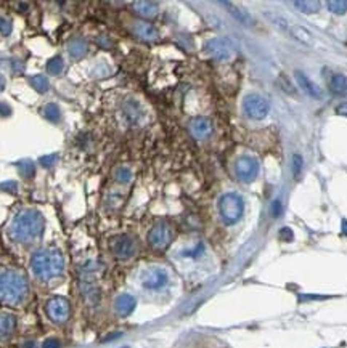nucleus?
Listing matches in <instances>:
<instances>
[{"label": "nucleus", "mask_w": 347, "mask_h": 348, "mask_svg": "<svg viewBox=\"0 0 347 348\" xmlns=\"http://www.w3.org/2000/svg\"><path fill=\"white\" fill-rule=\"evenodd\" d=\"M44 217L37 210H23L13 218L10 236L16 242H31L44 231Z\"/></svg>", "instance_id": "nucleus-1"}, {"label": "nucleus", "mask_w": 347, "mask_h": 348, "mask_svg": "<svg viewBox=\"0 0 347 348\" xmlns=\"http://www.w3.org/2000/svg\"><path fill=\"white\" fill-rule=\"evenodd\" d=\"M29 292L28 279L18 271L8 270L0 275V302L5 305L21 303Z\"/></svg>", "instance_id": "nucleus-2"}, {"label": "nucleus", "mask_w": 347, "mask_h": 348, "mask_svg": "<svg viewBox=\"0 0 347 348\" xmlns=\"http://www.w3.org/2000/svg\"><path fill=\"white\" fill-rule=\"evenodd\" d=\"M34 275L42 281H50L60 276L64 270V258L58 250H40L31 260Z\"/></svg>", "instance_id": "nucleus-3"}, {"label": "nucleus", "mask_w": 347, "mask_h": 348, "mask_svg": "<svg viewBox=\"0 0 347 348\" xmlns=\"http://www.w3.org/2000/svg\"><path fill=\"white\" fill-rule=\"evenodd\" d=\"M244 201L235 193H227L219 199V214L227 225H233L243 217Z\"/></svg>", "instance_id": "nucleus-4"}, {"label": "nucleus", "mask_w": 347, "mask_h": 348, "mask_svg": "<svg viewBox=\"0 0 347 348\" xmlns=\"http://www.w3.org/2000/svg\"><path fill=\"white\" fill-rule=\"evenodd\" d=\"M243 108L244 113H246L254 121H260V119L267 117L270 106L268 101L265 98H262L260 95H248L243 101Z\"/></svg>", "instance_id": "nucleus-5"}, {"label": "nucleus", "mask_w": 347, "mask_h": 348, "mask_svg": "<svg viewBox=\"0 0 347 348\" xmlns=\"http://www.w3.org/2000/svg\"><path fill=\"white\" fill-rule=\"evenodd\" d=\"M47 313L52 321L64 322L71 315V305L64 297H53L47 303Z\"/></svg>", "instance_id": "nucleus-6"}, {"label": "nucleus", "mask_w": 347, "mask_h": 348, "mask_svg": "<svg viewBox=\"0 0 347 348\" xmlns=\"http://www.w3.org/2000/svg\"><path fill=\"white\" fill-rule=\"evenodd\" d=\"M235 172H236V177H238L241 182L249 183L259 173V162L254 157L243 156V157H240L238 160H236Z\"/></svg>", "instance_id": "nucleus-7"}, {"label": "nucleus", "mask_w": 347, "mask_h": 348, "mask_svg": "<svg viewBox=\"0 0 347 348\" xmlns=\"http://www.w3.org/2000/svg\"><path fill=\"white\" fill-rule=\"evenodd\" d=\"M172 241V231L167 225H156L148 233V242L156 250H164Z\"/></svg>", "instance_id": "nucleus-8"}, {"label": "nucleus", "mask_w": 347, "mask_h": 348, "mask_svg": "<svg viewBox=\"0 0 347 348\" xmlns=\"http://www.w3.org/2000/svg\"><path fill=\"white\" fill-rule=\"evenodd\" d=\"M111 250L117 258L125 260V258H130L135 255L137 245H135V241L129 236H117L111 242Z\"/></svg>", "instance_id": "nucleus-9"}, {"label": "nucleus", "mask_w": 347, "mask_h": 348, "mask_svg": "<svg viewBox=\"0 0 347 348\" xmlns=\"http://www.w3.org/2000/svg\"><path fill=\"white\" fill-rule=\"evenodd\" d=\"M169 281L167 273L163 268H150L147 270L142 276V284L150 291H158L161 287H164Z\"/></svg>", "instance_id": "nucleus-10"}, {"label": "nucleus", "mask_w": 347, "mask_h": 348, "mask_svg": "<svg viewBox=\"0 0 347 348\" xmlns=\"http://www.w3.org/2000/svg\"><path fill=\"white\" fill-rule=\"evenodd\" d=\"M206 52L217 61H227L233 55V48L225 39H211L206 44Z\"/></svg>", "instance_id": "nucleus-11"}, {"label": "nucleus", "mask_w": 347, "mask_h": 348, "mask_svg": "<svg viewBox=\"0 0 347 348\" xmlns=\"http://www.w3.org/2000/svg\"><path fill=\"white\" fill-rule=\"evenodd\" d=\"M135 305H137V300H135V297L130 295V294H122L116 299L114 302V308H116V313L119 316H129L130 313L135 310Z\"/></svg>", "instance_id": "nucleus-12"}, {"label": "nucleus", "mask_w": 347, "mask_h": 348, "mask_svg": "<svg viewBox=\"0 0 347 348\" xmlns=\"http://www.w3.org/2000/svg\"><path fill=\"white\" fill-rule=\"evenodd\" d=\"M190 129L194 137L202 140V138H207L209 135L213 133V124H211V121L206 117H196V119H193Z\"/></svg>", "instance_id": "nucleus-13"}, {"label": "nucleus", "mask_w": 347, "mask_h": 348, "mask_svg": "<svg viewBox=\"0 0 347 348\" xmlns=\"http://www.w3.org/2000/svg\"><path fill=\"white\" fill-rule=\"evenodd\" d=\"M296 80H298V85H299L304 92H306L310 98L318 100V98L321 97L320 89H318V87L315 85V83L312 82L302 71H296Z\"/></svg>", "instance_id": "nucleus-14"}, {"label": "nucleus", "mask_w": 347, "mask_h": 348, "mask_svg": "<svg viewBox=\"0 0 347 348\" xmlns=\"http://www.w3.org/2000/svg\"><path fill=\"white\" fill-rule=\"evenodd\" d=\"M16 329V318L10 313H2L0 315V340L10 338Z\"/></svg>", "instance_id": "nucleus-15"}, {"label": "nucleus", "mask_w": 347, "mask_h": 348, "mask_svg": "<svg viewBox=\"0 0 347 348\" xmlns=\"http://www.w3.org/2000/svg\"><path fill=\"white\" fill-rule=\"evenodd\" d=\"M290 34L296 39L299 40L301 44H306V45H314V37H312V34L304 28V26H299V24H294V26H290Z\"/></svg>", "instance_id": "nucleus-16"}, {"label": "nucleus", "mask_w": 347, "mask_h": 348, "mask_svg": "<svg viewBox=\"0 0 347 348\" xmlns=\"http://www.w3.org/2000/svg\"><path fill=\"white\" fill-rule=\"evenodd\" d=\"M133 31H135V34H137L140 39H145V40H155V39H158V31L153 26H151V24H148L145 21H140V23L135 24Z\"/></svg>", "instance_id": "nucleus-17"}, {"label": "nucleus", "mask_w": 347, "mask_h": 348, "mask_svg": "<svg viewBox=\"0 0 347 348\" xmlns=\"http://www.w3.org/2000/svg\"><path fill=\"white\" fill-rule=\"evenodd\" d=\"M222 5L227 7V10L230 12V15L233 16L236 21H240L243 24H252V18L249 16V13L244 10V8H240V7L230 4V2H222Z\"/></svg>", "instance_id": "nucleus-18"}, {"label": "nucleus", "mask_w": 347, "mask_h": 348, "mask_svg": "<svg viewBox=\"0 0 347 348\" xmlns=\"http://www.w3.org/2000/svg\"><path fill=\"white\" fill-rule=\"evenodd\" d=\"M133 8L143 18H153L158 13V5L155 2H135Z\"/></svg>", "instance_id": "nucleus-19"}, {"label": "nucleus", "mask_w": 347, "mask_h": 348, "mask_svg": "<svg viewBox=\"0 0 347 348\" xmlns=\"http://www.w3.org/2000/svg\"><path fill=\"white\" fill-rule=\"evenodd\" d=\"M294 7L302 13L312 15L320 10V2H317V0H296Z\"/></svg>", "instance_id": "nucleus-20"}, {"label": "nucleus", "mask_w": 347, "mask_h": 348, "mask_svg": "<svg viewBox=\"0 0 347 348\" xmlns=\"http://www.w3.org/2000/svg\"><path fill=\"white\" fill-rule=\"evenodd\" d=\"M70 53L74 58H82L87 53V44L82 39H74L70 44Z\"/></svg>", "instance_id": "nucleus-21"}, {"label": "nucleus", "mask_w": 347, "mask_h": 348, "mask_svg": "<svg viewBox=\"0 0 347 348\" xmlns=\"http://www.w3.org/2000/svg\"><path fill=\"white\" fill-rule=\"evenodd\" d=\"M329 85H331V90L334 93L341 95V93H344L347 90V79L344 77L342 74H336V75H333V79H331V82H329Z\"/></svg>", "instance_id": "nucleus-22"}, {"label": "nucleus", "mask_w": 347, "mask_h": 348, "mask_svg": "<svg viewBox=\"0 0 347 348\" xmlns=\"http://www.w3.org/2000/svg\"><path fill=\"white\" fill-rule=\"evenodd\" d=\"M326 7L334 15L347 13V0H329V2H326Z\"/></svg>", "instance_id": "nucleus-23"}, {"label": "nucleus", "mask_w": 347, "mask_h": 348, "mask_svg": "<svg viewBox=\"0 0 347 348\" xmlns=\"http://www.w3.org/2000/svg\"><path fill=\"white\" fill-rule=\"evenodd\" d=\"M63 67H64L63 59L56 56V58H52L47 63V72H50V74H60L63 71Z\"/></svg>", "instance_id": "nucleus-24"}, {"label": "nucleus", "mask_w": 347, "mask_h": 348, "mask_svg": "<svg viewBox=\"0 0 347 348\" xmlns=\"http://www.w3.org/2000/svg\"><path fill=\"white\" fill-rule=\"evenodd\" d=\"M44 111H45V117L48 119V121H52V122H58L60 121V116H61V113H60V108H58L56 105H47L45 108H44Z\"/></svg>", "instance_id": "nucleus-25"}, {"label": "nucleus", "mask_w": 347, "mask_h": 348, "mask_svg": "<svg viewBox=\"0 0 347 348\" xmlns=\"http://www.w3.org/2000/svg\"><path fill=\"white\" fill-rule=\"evenodd\" d=\"M31 82H32L34 89H36L37 92H40V93H44V92L48 90V80H47L45 75H36V77L31 79Z\"/></svg>", "instance_id": "nucleus-26"}, {"label": "nucleus", "mask_w": 347, "mask_h": 348, "mask_svg": "<svg viewBox=\"0 0 347 348\" xmlns=\"http://www.w3.org/2000/svg\"><path fill=\"white\" fill-rule=\"evenodd\" d=\"M114 177L119 183H129L132 180V172L127 167H119V168H116Z\"/></svg>", "instance_id": "nucleus-27"}, {"label": "nucleus", "mask_w": 347, "mask_h": 348, "mask_svg": "<svg viewBox=\"0 0 347 348\" xmlns=\"http://www.w3.org/2000/svg\"><path fill=\"white\" fill-rule=\"evenodd\" d=\"M267 18L270 20V23H273L275 26H278L282 31H288V29H290V24H288V21L285 18H282V16H278L275 13H267Z\"/></svg>", "instance_id": "nucleus-28"}, {"label": "nucleus", "mask_w": 347, "mask_h": 348, "mask_svg": "<svg viewBox=\"0 0 347 348\" xmlns=\"http://www.w3.org/2000/svg\"><path fill=\"white\" fill-rule=\"evenodd\" d=\"M18 168H20V172L24 177H26V178H31L34 173H36V165H34L32 162H29V160H23V162H20Z\"/></svg>", "instance_id": "nucleus-29"}, {"label": "nucleus", "mask_w": 347, "mask_h": 348, "mask_svg": "<svg viewBox=\"0 0 347 348\" xmlns=\"http://www.w3.org/2000/svg\"><path fill=\"white\" fill-rule=\"evenodd\" d=\"M0 32H2L4 36H8V34L12 32V23H10V20L0 18Z\"/></svg>", "instance_id": "nucleus-30"}, {"label": "nucleus", "mask_w": 347, "mask_h": 348, "mask_svg": "<svg viewBox=\"0 0 347 348\" xmlns=\"http://www.w3.org/2000/svg\"><path fill=\"white\" fill-rule=\"evenodd\" d=\"M293 160H294V175L298 178L301 175V168H302V157L299 154H294Z\"/></svg>", "instance_id": "nucleus-31"}, {"label": "nucleus", "mask_w": 347, "mask_h": 348, "mask_svg": "<svg viewBox=\"0 0 347 348\" xmlns=\"http://www.w3.org/2000/svg\"><path fill=\"white\" fill-rule=\"evenodd\" d=\"M282 201L280 199H276L273 204H272V215L275 217V218H278L280 217V214H282Z\"/></svg>", "instance_id": "nucleus-32"}, {"label": "nucleus", "mask_w": 347, "mask_h": 348, "mask_svg": "<svg viewBox=\"0 0 347 348\" xmlns=\"http://www.w3.org/2000/svg\"><path fill=\"white\" fill-rule=\"evenodd\" d=\"M280 237H282V239H285V241H293L294 234H293V231L290 230V228L285 226V228H282V230H280Z\"/></svg>", "instance_id": "nucleus-33"}, {"label": "nucleus", "mask_w": 347, "mask_h": 348, "mask_svg": "<svg viewBox=\"0 0 347 348\" xmlns=\"http://www.w3.org/2000/svg\"><path fill=\"white\" fill-rule=\"evenodd\" d=\"M282 89H283L286 93H290V95H294V93H296L294 87L291 85V83H290V80H288L286 77H282Z\"/></svg>", "instance_id": "nucleus-34"}, {"label": "nucleus", "mask_w": 347, "mask_h": 348, "mask_svg": "<svg viewBox=\"0 0 347 348\" xmlns=\"http://www.w3.org/2000/svg\"><path fill=\"white\" fill-rule=\"evenodd\" d=\"M336 114L345 116V117H347V101H344V103H341L339 106L336 108Z\"/></svg>", "instance_id": "nucleus-35"}, {"label": "nucleus", "mask_w": 347, "mask_h": 348, "mask_svg": "<svg viewBox=\"0 0 347 348\" xmlns=\"http://www.w3.org/2000/svg\"><path fill=\"white\" fill-rule=\"evenodd\" d=\"M44 348H60V342L56 338H50V340L44 343Z\"/></svg>", "instance_id": "nucleus-36"}, {"label": "nucleus", "mask_w": 347, "mask_h": 348, "mask_svg": "<svg viewBox=\"0 0 347 348\" xmlns=\"http://www.w3.org/2000/svg\"><path fill=\"white\" fill-rule=\"evenodd\" d=\"M10 114V106H7L5 103H0V116H8Z\"/></svg>", "instance_id": "nucleus-37"}, {"label": "nucleus", "mask_w": 347, "mask_h": 348, "mask_svg": "<svg viewBox=\"0 0 347 348\" xmlns=\"http://www.w3.org/2000/svg\"><path fill=\"white\" fill-rule=\"evenodd\" d=\"M341 225H342V226H341V228H342V233L347 236V220H345V218L342 220V223H341Z\"/></svg>", "instance_id": "nucleus-38"}, {"label": "nucleus", "mask_w": 347, "mask_h": 348, "mask_svg": "<svg viewBox=\"0 0 347 348\" xmlns=\"http://www.w3.org/2000/svg\"><path fill=\"white\" fill-rule=\"evenodd\" d=\"M24 348H36V345H34V342H28L26 345H24Z\"/></svg>", "instance_id": "nucleus-39"}, {"label": "nucleus", "mask_w": 347, "mask_h": 348, "mask_svg": "<svg viewBox=\"0 0 347 348\" xmlns=\"http://www.w3.org/2000/svg\"><path fill=\"white\" fill-rule=\"evenodd\" d=\"M4 89V79H0V90Z\"/></svg>", "instance_id": "nucleus-40"}]
</instances>
